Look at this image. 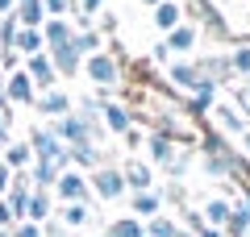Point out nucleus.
I'll return each instance as SVG.
<instances>
[{
    "label": "nucleus",
    "mask_w": 250,
    "mask_h": 237,
    "mask_svg": "<svg viewBox=\"0 0 250 237\" xmlns=\"http://www.w3.org/2000/svg\"><path fill=\"white\" fill-rule=\"evenodd\" d=\"M159 208H163V196L159 192H134V200H129V212H134L138 220L159 217Z\"/></svg>",
    "instance_id": "nucleus-20"
},
{
    "label": "nucleus",
    "mask_w": 250,
    "mask_h": 237,
    "mask_svg": "<svg viewBox=\"0 0 250 237\" xmlns=\"http://www.w3.org/2000/svg\"><path fill=\"white\" fill-rule=\"evenodd\" d=\"M46 17H67V13H80V4L75 0H42Z\"/></svg>",
    "instance_id": "nucleus-31"
},
{
    "label": "nucleus",
    "mask_w": 250,
    "mask_h": 237,
    "mask_svg": "<svg viewBox=\"0 0 250 237\" xmlns=\"http://www.w3.org/2000/svg\"><path fill=\"white\" fill-rule=\"evenodd\" d=\"M46 54H50L59 79H75V71H83V54L75 50L71 42H67V46H54V50H46Z\"/></svg>",
    "instance_id": "nucleus-9"
},
{
    "label": "nucleus",
    "mask_w": 250,
    "mask_h": 237,
    "mask_svg": "<svg viewBox=\"0 0 250 237\" xmlns=\"http://www.w3.org/2000/svg\"><path fill=\"white\" fill-rule=\"evenodd\" d=\"M54 196H59L62 204H92L96 196H92V183H88V175L83 171H75V167H67L59 175V183H54Z\"/></svg>",
    "instance_id": "nucleus-4"
},
{
    "label": "nucleus",
    "mask_w": 250,
    "mask_h": 237,
    "mask_svg": "<svg viewBox=\"0 0 250 237\" xmlns=\"http://www.w3.org/2000/svg\"><path fill=\"white\" fill-rule=\"evenodd\" d=\"M21 71H25L29 79H34V88L38 92H50L54 83H59V71H54V62H50V54H29L25 62H21Z\"/></svg>",
    "instance_id": "nucleus-5"
},
{
    "label": "nucleus",
    "mask_w": 250,
    "mask_h": 237,
    "mask_svg": "<svg viewBox=\"0 0 250 237\" xmlns=\"http://www.w3.org/2000/svg\"><path fill=\"white\" fill-rule=\"evenodd\" d=\"M104 237H146V220H138V217H117V220H108Z\"/></svg>",
    "instance_id": "nucleus-22"
},
{
    "label": "nucleus",
    "mask_w": 250,
    "mask_h": 237,
    "mask_svg": "<svg viewBox=\"0 0 250 237\" xmlns=\"http://www.w3.org/2000/svg\"><path fill=\"white\" fill-rule=\"evenodd\" d=\"M9 183H13V171H9V162L0 158V200L9 196Z\"/></svg>",
    "instance_id": "nucleus-34"
},
{
    "label": "nucleus",
    "mask_w": 250,
    "mask_h": 237,
    "mask_svg": "<svg viewBox=\"0 0 250 237\" xmlns=\"http://www.w3.org/2000/svg\"><path fill=\"white\" fill-rule=\"evenodd\" d=\"M150 59H154V62H171V50H167V42H159V46H154V50H150Z\"/></svg>",
    "instance_id": "nucleus-36"
},
{
    "label": "nucleus",
    "mask_w": 250,
    "mask_h": 237,
    "mask_svg": "<svg viewBox=\"0 0 250 237\" xmlns=\"http://www.w3.org/2000/svg\"><path fill=\"white\" fill-rule=\"evenodd\" d=\"M0 237H13V229H0Z\"/></svg>",
    "instance_id": "nucleus-44"
},
{
    "label": "nucleus",
    "mask_w": 250,
    "mask_h": 237,
    "mask_svg": "<svg viewBox=\"0 0 250 237\" xmlns=\"http://www.w3.org/2000/svg\"><path fill=\"white\" fill-rule=\"evenodd\" d=\"M75 38V25L67 17H46L42 21V42H46V50H54V46H67Z\"/></svg>",
    "instance_id": "nucleus-11"
},
{
    "label": "nucleus",
    "mask_w": 250,
    "mask_h": 237,
    "mask_svg": "<svg viewBox=\"0 0 250 237\" xmlns=\"http://www.w3.org/2000/svg\"><path fill=\"white\" fill-rule=\"evenodd\" d=\"M9 104V100H4V71H0V108Z\"/></svg>",
    "instance_id": "nucleus-42"
},
{
    "label": "nucleus",
    "mask_w": 250,
    "mask_h": 237,
    "mask_svg": "<svg viewBox=\"0 0 250 237\" xmlns=\"http://www.w3.org/2000/svg\"><path fill=\"white\" fill-rule=\"evenodd\" d=\"M179 229H184V225L171 220V217H163V212L146 220V237H179Z\"/></svg>",
    "instance_id": "nucleus-27"
},
{
    "label": "nucleus",
    "mask_w": 250,
    "mask_h": 237,
    "mask_svg": "<svg viewBox=\"0 0 250 237\" xmlns=\"http://www.w3.org/2000/svg\"><path fill=\"white\" fill-rule=\"evenodd\" d=\"M71 46L83 54V59H92V54H100V50H104V38H100V29H75Z\"/></svg>",
    "instance_id": "nucleus-24"
},
{
    "label": "nucleus",
    "mask_w": 250,
    "mask_h": 237,
    "mask_svg": "<svg viewBox=\"0 0 250 237\" xmlns=\"http://www.w3.org/2000/svg\"><path fill=\"white\" fill-rule=\"evenodd\" d=\"M229 212H233V204L225 200V196H208V200H205V208H200V217H205V225H213V229H225Z\"/></svg>",
    "instance_id": "nucleus-18"
},
{
    "label": "nucleus",
    "mask_w": 250,
    "mask_h": 237,
    "mask_svg": "<svg viewBox=\"0 0 250 237\" xmlns=\"http://www.w3.org/2000/svg\"><path fill=\"white\" fill-rule=\"evenodd\" d=\"M88 183H92V196L96 200H121L129 187H125V175H121V167H113V162H104V167H96V171H88Z\"/></svg>",
    "instance_id": "nucleus-1"
},
{
    "label": "nucleus",
    "mask_w": 250,
    "mask_h": 237,
    "mask_svg": "<svg viewBox=\"0 0 250 237\" xmlns=\"http://www.w3.org/2000/svg\"><path fill=\"white\" fill-rule=\"evenodd\" d=\"M196 67H200V75L213 79V83H229V79H238L225 54H208V59H200V62H196Z\"/></svg>",
    "instance_id": "nucleus-14"
},
{
    "label": "nucleus",
    "mask_w": 250,
    "mask_h": 237,
    "mask_svg": "<svg viewBox=\"0 0 250 237\" xmlns=\"http://www.w3.org/2000/svg\"><path fill=\"white\" fill-rule=\"evenodd\" d=\"M233 108H238V113L246 117V125H250V79H242L238 88H233Z\"/></svg>",
    "instance_id": "nucleus-30"
},
{
    "label": "nucleus",
    "mask_w": 250,
    "mask_h": 237,
    "mask_svg": "<svg viewBox=\"0 0 250 237\" xmlns=\"http://www.w3.org/2000/svg\"><path fill=\"white\" fill-rule=\"evenodd\" d=\"M246 237H250V233H246Z\"/></svg>",
    "instance_id": "nucleus-46"
},
{
    "label": "nucleus",
    "mask_w": 250,
    "mask_h": 237,
    "mask_svg": "<svg viewBox=\"0 0 250 237\" xmlns=\"http://www.w3.org/2000/svg\"><path fill=\"white\" fill-rule=\"evenodd\" d=\"M13 9H17V0H0V17H9Z\"/></svg>",
    "instance_id": "nucleus-40"
},
{
    "label": "nucleus",
    "mask_w": 250,
    "mask_h": 237,
    "mask_svg": "<svg viewBox=\"0 0 250 237\" xmlns=\"http://www.w3.org/2000/svg\"><path fill=\"white\" fill-rule=\"evenodd\" d=\"M96 104H100V121H104L108 133H121L125 138V133L134 129V113L125 104H117V100H108V96H96Z\"/></svg>",
    "instance_id": "nucleus-6"
},
{
    "label": "nucleus",
    "mask_w": 250,
    "mask_h": 237,
    "mask_svg": "<svg viewBox=\"0 0 250 237\" xmlns=\"http://www.w3.org/2000/svg\"><path fill=\"white\" fill-rule=\"evenodd\" d=\"M100 9H104V0H80V17H92Z\"/></svg>",
    "instance_id": "nucleus-35"
},
{
    "label": "nucleus",
    "mask_w": 250,
    "mask_h": 237,
    "mask_svg": "<svg viewBox=\"0 0 250 237\" xmlns=\"http://www.w3.org/2000/svg\"><path fill=\"white\" fill-rule=\"evenodd\" d=\"M229 67H233V75H238V79H250V42L233 46V54H229Z\"/></svg>",
    "instance_id": "nucleus-29"
},
{
    "label": "nucleus",
    "mask_w": 250,
    "mask_h": 237,
    "mask_svg": "<svg viewBox=\"0 0 250 237\" xmlns=\"http://www.w3.org/2000/svg\"><path fill=\"white\" fill-rule=\"evenodd\" d=\"M4 100H9V104H34V100H38L34 79H29L25 71H13V75L4 79Z\"/></svg>",
    "instance_id": "nucleus-8"
},
{
    "label": "nucleus",
    "mask_w": 250,
    "mask_h": 237,
    "mask_svg": "<svg viewBox=\"0 0 250 237\" xmlns=\"http://www.w3.org/2000/svg\"><path fill=\"white\" fill-rule=\"evenodd\" d=\"M13 237H42V225H34V220H17V225H13Z\"/></svg>",
    "instance_id": "nucleus-32"
},
{
    "label": "nucleus",
    "mask_w": 250,
    "mask_h": 237,
    "mask_svg": "<svg viewBox=\"0 0 250 237\" xmlns=\"http://www.w3.org/2000/svg\"><path fill=\"white\" fill-rule=\"evenodd\" d=\"M17 34H21V21H17V13L0 17V50H17Z\"/></svg>",
    "instance_id": "nucleus-28"
},
{
    "label": "nucleus",
    "mask_w": 250,
    "mask_h": 237,
    "mask_svg": "<svg viewBox=\"0 0 250 237\" xmlns=\"http://www.w3.org/2000/svg\"><path fill=\"white\" fill-rule=\"evenodd\" d=\"M154 25H159L163 34H171L175 25H184V4H179V0H163L159 9H154Z\"/></svg>",
    "instance_id": "nucleus-21"
},
{
    "label": "nucleus",
    "mask_w": 250,
    "mask_h": 237,
    "mask_svg": "<svg viewBox=\"0 0 250 237\" xmlns=\"http://www.w3.org/2000/svg\"><path fill=\"white\" fill-rule=\"evenodd\" d=\"M4 162H9V171H29V162H34L29 141H9L4 146Z\"/></svg>",
    "instance_id": "nucleus-23"
},
{
    "label": "nucleus",
    "mask_w": 250,
    "mask_h": 237,
    "mask_svg": "<svg viewBox=\"0 0 250 237\" xmlns=\"http://www.w3.org/2000/svg\"><path fill=\"white\" fill-rule=\"evenodd\" d=\"M192 237H225V229H213V225H205V229H196Z\"/></svg>",
    "instance_id": "nucleus-39"
},
{
    "label": "nucleus",
    "mask_w": 250,
    "mask_h": 237,
    "mask_svg": "<svg viewBox=\"0 0 250 237\" xmlns=\"http://www.w3.org/2000/svg\"><path fill=\"white\" fill-rule=\"evenodd\" d=\"M242 150H246V158H250V129L242 133Z\"/></svg>",
    "instance_id": "nucleus-41"
},
{
    "label": "nucleus",
    "mask_w": 250,
    "mask_h": 237,
    "mask_svg": "<svg viewBox=\"0 0 250 237\" xmlns=\"http://www.w3.org/2000/svg\"><path fill=\"white\" fill-rule=\"evenodd\" d=\"M29 150H34V158L59 162V167H71V162H67V146H62V138L54 133V125H38V129L29 133Z\"/></svg>",
    "instance_id": "nucleus-3"
},
{
    "label": "nucleus",
    "mask_w": 250,
    "mask_h": 237,
    "mask_svg": "<svg viewBox=\"0 0 250 237\" xmlns=\"http://www.w3.org/2000/svg\"><path fill=\"white\" fill-rule=\"evenodd\" d=\"M146 146H150V158L159 162V167H171V162H175V154H179L175 138H167V133H150V138H146Z\"/></svg>",
    "instance_id": "nucleus-16"
},
{
    "label": "nucleus",
    "mask_w": 250,
    "mask_h": 237,
    "mask_svg": "<svg viewBox=\"0 0 250 237\" xmlns=\"http://www.w3.org/2000/svg\"><path fill=\"white\" fill-rule=\"evenodd\" d=\"M83 75L96 83V88H117L121 83V59L113 50H100L92 59H83Z\"/></svg>",
    "instance_id": "nucleus-2"
},
{
    "label": "nucleus",
    "mask_w": 250,
    "mask_h": 237,
    "mask_svg": "<svg viewBox=\"0 0 250 237\" xmlns=\"http://www.w3.org/2000/svg\"><path fill=\"white\" fill-rule=\"evenodd\" d=\"M100 29H104V34H113V29H117V17H113V13H100Z\"/></svg>",
    "instance_id": "nucleus-38"
},
{
    "label": "nucleus",
    "mask_w": 250,
    "mask_h": 237,
    "mask_svg": "<svg viewBox=\"0 0 250 237\" xmlns=\"http://www.w3.org/2000/svg\"><path fill=\"white\" fill-rule=\"evenodd\" d=\"M142 4H150V9H159V4H163V0H142Z\"/></svg>",
    "instance_id": "nucleus-43"
},
{
    "label": "nucleus",
    "mask_w": 250,
    "mask_h": 237,
    "mask_svg": "<svg viewBox=\"0 0 250 237\" xmlns=\"http://www.w3.org/2000/svg\"><path fill=\"white\" fill-rule=\"evenodd\" d=\"M34 104H38V113H42V117H50V121H59V117H67V113H71V96H67V92H59V88H50V92H38V100H34Z\"/></svg>",
    "instance_id": "nucleus-10"
},
{
    "label": "nucleus",
    "mask_w": 250,
    "mask_h": 237,
    "mask_svg": "<svg viewBox=\"0 0 250 237\" xmlns=\"http://www.w3.org/2000/svg\"><path fill=\"white\" fill-rule=\"evenodd\" d=\"M121 175H125V187L129 192H154V171H150V162H125L121 167Z\"/></svg>",
    "instance_id": "nucleus-12"
},
{
    "label": "nucleus",
    "mask_w": 250,
    "mask_h": 237,
    "mask_svg": "<svg viewBox=\"0 0 250 237\" xmlns=\"http://www.w3.org/2000/svg\"><path fill=\"white\" fill-rule=\"evenodd\" d=\"M67 167H59V162H46V158H34V162H29V183L34 187H42V192H50L54 183H59V175Z\"/></svg>",
    "instance_id": "nucleus-13"
},
{
    "label": "nucleus",
    "mask_w": 250,
    "mask_h": 237,
    "mask_svg": "<svg viewBox=\"0 0 250 237\" xmlns=\"http://www.w3.org/2000/svg\"><path fill=\"white\" fill-rule=\"evenodd\" d=\"M196 38H200V29L184 21V25H175V29L167 34V50H171V54H188L192 46H196Z\"/></svg>",
    "instance_id": "nucleus-19"
},
{
    "label": "nucleus",
    "mask_w": 250,
    "mask_h": 237,
    "mask_svg": "<svg viewBox=\"0 0 250 237\" xmlns=\"http://www.w3.org/2000/svg\"><path fill=\"white\" fill-rule=\"evenodd\" d=\"M46 42H42V29H21L17 34V54L21 59H29V54H42Z\"/></svg>",
    "instance_id": "nucleus-26"
},
{
    "label": "nucleus",
    "mask_w": 250,
    "mask_h": 237,
    "mask_svg": "<svg viewBox=\"0 0 250 237\" xmlns=\"http://www.w3.org/2000/svg\"><path fill=\"white\" fill-rule=\"evenodd\" d=\"M9 129H13V113H9V104L0 108V146H9Z\"/></svg>",
    "instance_id": "nucleus-33"
},
{
    "label": "nucleus",
    "mask_w": 250,
    "mask_h": 237,
    "mask_svg": "<svg viewBox=\"0 0 250 237\" xmlns=\"http://www.w3.org/2000/svg\"><path fill=\"white\" fill-rule=\"evenodd\" d=\"M13 225H17V220H13V212H9V204L0 200V229H13Z\"/></svg>",
    "instance_id": "nucleus-37"
},
{
    "label": "nucleus",
    "mask_w": 250,
    "mask_h": 237,
    "mask_svg": "<svg viewBox=\"0 0 250 237\" xmlns=\"http://www.w3.org/2000/svg\"><path fill=\"white\" fill-rule=\"evenodd\" d=\"M50 212H54V200H50V192L34 187V192H29V208H25V220H34V225H46V220H50Z\"/></svg>",
    "instance_id": "nucleus-17"
},
{
    "label": "nucleus",
    "mask_w": 250,
    "mask_h": 237,
    "mask_svg": "<svg viewBox=\"0 0 250 237\" xmlns=\"http://www.w3.org/2000/svg\"><path fill=\"white\" fill-rule=\"evenodd\" d=\"M213 121L221 125V133H238V138L250 129V125H246V117H242L233 104H213Z\"/></svg>",
    "instance_id": "nucleus-15"
},
{
    "label": "nucleus",
    "mask_w": 250,
    "mask_h": 237,
    "mask_svg": "<svg viewBox=\"0 0 250 237\" xmlns=\"http://www.w3.org/2000/svg\"><path fill=\"white\" fill-rule=\"evenodd\" d=\"M88 220H92L88 204H62V208H59V225L62 229H80V225H88Z\"/></svg>",
    "instance_id": "nucleus-25"
},
{
    "label": "nucleus",
    "mask_w": 250,
    "mask_h": 237,
    "mask_svg": "<svg viewBox=\"0 0 250 237\" xmlns=\"http://www.w3.org/2000/svg\"><path fill=\"white\" fill-rule=\"evenodd\" d=\"M167 79H171V88H179V92H196L200 83H205L200 67H196V62H188V59L167 62Z\"/></svg>",
    "instance_id": "nucleus-7"
},
{
    "label": "nucleus",
    "mask_w": 250,
    "mask_h": 237,
    "mask_svg": "<svg viewBox=\"0 0 250 237\" xmlns=\"http://www.w3.org/2000/svg\"><path fill=\"white\" fill-rule=\"evenodd\" d=\"M179 237H192V233H188V229H179Z\"/></svg>",
    "instance_id": "nucleus-45"
}]
</instances>
